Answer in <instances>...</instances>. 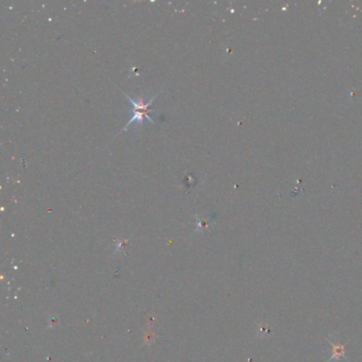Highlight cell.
<instances>
[{
    "instance_id": "1",
    "label": "cell",
    "mask_w": 362,
    "mask_h": 362,
    "mask_svg": "<svg viewBox=\"0 0 362 362\" xmlns=\"http://www.w3.org/2000/svg\"><path fill=\"white\" fill-rule=\"evenodd\" d=\"M123 95L126 96L127 99L133 105V117H132L131 120L128 121V123L126 124V128H123V131H124V130H127L129 126H131V124L133 122H135L136 124H139V126H141V124H143V122L145 121V119H148L151 123L155 124V121L153 119H151V118H150L149 113L152 112V110L150 109V106H151L152 103H153V101L157 97L158 94L155 95L153 98H151L148 101V102H146V101L144 100L143 96H140V97L138 99H136V100H133L127 94L123 93Z\"/></svg>"
},
{
    "instance_id": "2",
    "label": "cell",
    "mask_w": 362,
    "mask_h": 362,
    "mask_svg": "<svg viewBox=\"0 0 362 362\" xmlns=\"http://www.w3.org/2000/svg\"><path fill=\"white\" fill-rule=\"evenodd\" d=\"M332 345V357L331 359H340L344 356V346L341 344H331Z\"/></svg>"
}]
</instances>
